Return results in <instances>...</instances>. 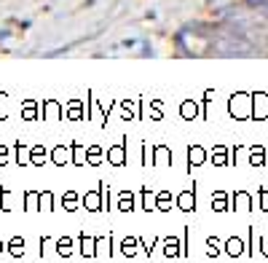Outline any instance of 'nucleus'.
I'll use <instances>...</instances> for the list:
<instances>
[{
	"label": "nucleus",
	"mask_w": 268,
	"mask_h": 263,
	"mask_svg": "<svg viewBox=\"0 0 268 263\" xmlns=\"http://www.w3.org/2000/svg\"><path fill=\"white\" fill-rule=\"evenodd\" d=\"M56 247H59L62 255H70V239H59V244H56Z\"/></svg>",
	"instance_id": "obj_11"
},
{
	"label": "nucleus",
	"mask_w": 268,
	"mask_h": 263,
	"mask_svg": "<svg viewBox=\"0 0 268 263\" xmlns=\"http://www.w3.org/2000/svg\"><path fill=\"white\" fill-rule=\"evenodd\" d=\"M177 202H180V210H185V212H188V210L196 207V193H191V191H188V193H180Z\"/></svg>",
	"instance_id": "obj_3"
},
{
	"label": "nucleus",
	"mask_w": 268,
	"mask_h": 263,
	"mask_svg": "<svg viewBox=\"0 0 268 263\" xmlns=\"http://www.w3.org/2000/svg\"><path fill=\"white\" fill-rule=\"evenodd\" d=\"M249 164H252V167L268 164V158H266V151H263V148H252V151H249Z\"/></svg>",
	"instance_id": "obj_2"
},
{
	"label": "nucleus",
	"mask_w": 268,
	"mask_h": 263,
	"mask_svg": "<svg viewBox=\"0 0 268 263\" xmlns=\"http://www.w3.org/2000/svg\"><path fill=\"white\" fill-rule=\"evenodd\" d=\"M225 250L233 255V258H236V255H242V250H244L242 239H228V242H225Z\"/></svg>",
	"instance_id": "obj_4"
},
{
	"label": "nucleus",
	"mask_w": 268,
	"mask_h": 263,
	"mask_svg": "<svg viewBox=\"0 0 268 263\" xmlns=\"http://www.w3.org/2000/svg\"><path fill=\"white\" fill-rule=\"evenodd\" d=\"M188 158H191V164H193V167H198V164H201L204 161V148H191V151H188Z\"/></svg>",
	"instance_id": "obj_5"
},
{
	"label": "nucleus",
	"mask_w": 268,
	"mask_h": 263,
	"mask_svg": "<svg viewBox=\"0 0 268 263\" xmlns=\"http://www.w3.org/2000/svg\"><path fill=\"white\" fill-rule=\"evenodd\" d=\"M212 204H215V210H225V193H215Z\"/></svg>",
	"instance_id": "obj_8"
},
{
	"label": "nucleus",
	"mask_w": 268,
	"mask_h": 263,
	"mask_svg": "<svg viewBox=\"0 0 268 263\" xmlns=\"http://www.w3.org/2000/svg\"><path fill=\"white\" fill-rule=\"evenodd\" d=\"M11 253H14V255L24 253V239H14V242H11Z\"/></svg>",
	"instance_id": "obj_7"
},
{
	"label": "nucleus",
	"mask_w": 268,
	"mask_h": 263,
	"mask_svg": "<svg viewBox=\"0 0 268 263\" xmlns=\"http://www.w3.org/2000/svg\"><path fill=\"white\" fill-rule=\"evenodd\" d=\"M255 118H268V94H255Z\"/></svg>",
	"instance_id": "obj_1"
},
{
	"label": "nucleus",
	"mask_w": 268,
	"mask_h": 263,
	"mask_svg": "<svg viewBox=\"0 0 268 263\" xmlns=\"http://www.w3.org/2000/svg\"><path fill=\"white\" fill-rule=\"evenodd\" d=\"M233 202H239V204H244V210H252L249 204H252V199L247 196L244 191H239V193H233Z\"/></svg>",
	"instance_id": "obj_6"
},
{
	"label": "nucleus",
	"mask_w": 268,
	"mask_h": 263,
	"mask_svg": "<svg viewBox=\"0 0 268 263\" xmlns=\"http://www.w3.org/2000/svg\"><path fill=\"white\" fill-rule=\"evenodd\" d=\"M182 116H185V118L196 116V105H191V102H188V105H182Z\"/></svg>",
	"instance_id": "obj_12"
},
{
	"label": "nucleus",
	"mask_w": 268,
	"mask_h": 263,
	"mask_svg": "<svg viewBox=\"0 0 268 263\" xmlns=\"http://www.w3.org/2000/svg\"><path fill=\"white\" fill-rule=\"evenodd\" d=\"M260 196H263V210H268V191H260Z\"/></svg>",
	"instance_id": "obj_14"
},
{
	"label": "nucleus",
	"mask_w": 268,
	"mask_h": 263,
	"mask_svg": "<svg viewBox=\"0 0 268 263\" xmlns=\"http://www.w3.org/2000/svg\"><path fill=\"white\" fill-rule=\"evenodd\" d=\"M121 210H123V212L134 210V207H132V193H123V196H121Z\"/></svg>",
	"instance_id": "obj_10"
},
{
	"label": "nucleus",
	"mask_w": 268,
	"mask_h": 263,
	"mask_svg": "<svg viewBox=\"0 0 268 263\" xmlns=\"http://www.w3.org/2000/svg\"><path fill=\"white\" fill-rule=\"evenodd\" d=\"M41 210H51V193H43L41 196Z\"/></svg>",
	"instance_id": "obj_13"
},
{
	"label": "nucleus",
	"mask_w": 268,
	"mask_h": 263,
	"mask_svg": "<svg viewBox=\"0 0 268 263\" xmlns=\"http://www.w3.org/2000/svg\"><path fill=\"white\" fill-rule=\"evenodd\" d=\"M164 253H167V255H180V244L174 242V239H169V242H167V250H164Z\"/></svg>",
	"instance_id": "obj_9"
},
{
	"label": "nucleus",
	"mask_w": 268,
	"mask_h": 263,
	"mask_svg": "<svg viewBox=\"0 0 268 263\" xmlns=\"http://www.w3.org/2000/svg\"><path fill=\"white\" fill-rule=\"evenodd\" d=\"M3 158H5V148H0V161H3Z\"/></svg>",
	"instance_id": "obj_15"
}]
</instances>
